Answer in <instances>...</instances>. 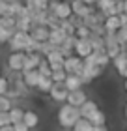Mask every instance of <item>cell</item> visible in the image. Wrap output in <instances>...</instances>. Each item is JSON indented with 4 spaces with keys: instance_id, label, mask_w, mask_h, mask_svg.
<instances>
[{
    "instance_id": "obj_1",
    "label": "cell",
    "mask_w": 127,
    "mask_h": 131,
    "mask_svg": "<svg viewBox=\"0 0 127 131\" xmlns=\"http://www.w3.org/2000/svg\"><path fill=\"white\" fill-rule=\"evenodd\" d=\"M56 118H58V124H60L62 127L69 129V127H73L75 124L80 120V111H78L77 107H71V105L65 103L64 107H60Z\"/></svg>"
},
{
    "instance_id": "obj_2",
    "label": "cell",
    "mask_w": 127,
    "mask_h": 131,
    "mask_svg": "<svg viewBox=\"0 0 127 131\" xmlns=\"http://www.w3.org/2000/svg\"><path fill=\"white\" fill-rule=\"evenodd\" d=\"M30 43H32V38L26 32H15L11 36V39L8 41L9 51H13V52H25L30 47Z\"/></svg>"
},
{
    "instance_id": "obj_3",
    "label": "cell",
    "mask_w": 127,
    "mask_h": 131,
    "mask_svg": "<svg viewBox=\"0 0 127 131\" xmlns=\"http://www.w3.org/2000/svg\"><path fill=\"white\" fill-rule=\"evenodd\" d=\"M82 69H84V62L78 56H75V54L64 60V71L67 75H80Z\"/></svg>"
},
{
    "instance_id": "obj_4",
    "label": "cell",
    "mask_w": 127,
    "mask_h": 131,
    "mask_svg": "<svg viewBox=\"0 0 127 131\" xmlns=\"http://www.w3.org/2000/svg\"><path fill=\"white\" fill-rule=\"evenodd\" d=\"M71 11H73V15L84 19V17H88L90 13L95 11V6H86L82 0H73V2H71Z\"/></svg>"
},
{
    "instance_id": "obj_5",
    "label": "cell",
    "mask_w": 127,
    "mask_h": 131,
    "mask_svg": "<svg viewBox=\"0 0 127 131\" xmlns=\"http://www.w3.org/2000/svg\"><path fill=\"white\" fill-rule=\"evenodd\" d=\"M25 60H26L25 52H9V56H8V68L11 71H22V68H25Z\"/></svg>"
},
{
    "instance_id": "obj_6",
    "label": "cell",
    "mask_w": 127,
    "mask_h": 131,
    "mask_svg": "<svg viewBox=\"0 0 127 131\" xmlns=\"http://www.w3.org/2000/svg\"><path fill=\"white\" fill-rule=\"evenodd\" d=\"M88 101V97H86V92L82 90H75V92H69V96H67V101L65 103L67 105H71V107H77V109H80V107L84 105Z\"/></svg>"
},
{
    "instance_id": "obj_7",
    "label": "cell",
    "mask_w": 127,
    "mask_h": 131,
    "mask_svg": "<svg viewBox=\"0 0 127 131\" xmlns=\"http://www.w3.org/2000/svg\"><path fill=\"white\" fill-rule=\"evenodd\" d=\"M25 54H26V52H25ZM41 62H43V56H41L39 52H30V54H26V60H25V68H22V71H21V73H26V71L38 69Z\"/></svg>"
},
{
    "instance_id": "obj_8",
    "label": "cell",
    "mask_w": 127,
    "mask_h": 131,
    "mask_svg": "<svg viewBox=\"0 0 127 131\" xmlns=\"http://www.w3.org/2000/svg\"><path fill=\"white\" fill-rule=\"evenodd\" d=\"M75 56H78L80 60H84L86 56H90L94 52L92 49V45H90V41L88 39H77V45H75Z\"/></svg>"
},
{
    "instance_id": "obj_9",
    "label": "cell",
    "mask_w": 127,
    "mask_h": 131,
    "mask_svg": "<svg viewBox=\"0 0 127 131\" xmlns=\"http://www.w3.org/2000/svg\"><path fill=\"white\" fill-rule=\"evenodd\" d=\"M49 96H51L52 101H56V103H62V101H67L69 92H67V88H65L64 84H52Z\"/></svg>"
},
{
    "instance_id": "obj_10",
    "label": "cell",
    "mask_w": 127,
    "mask_h": 131,
    "mask_svg": "<svg viewBox=\"0 0 127 131\" xmlns=\"http://www.w3.org/2000/svg\"><path fill=\"white\" fill-rule=\"evenodd\" d=\"M30 38L38 43H47L49 41V28L47 26H32L30 28Z\"/></svg>"
},
{
    "instance_id": "obj_11",
    "label": "cell",
    "mask_w": 127,
    "mask_h": 131,
    "mask_svg": "<svg viewBox=\"0 0 127 131\" xmlns=\"http://www.w3.org/2000/svg\"><path fill=\"white\" fill-rule=\"evenodd\" d=\"M39 79H41V75H39L38 69H32V71L22 73V84H25L26 88H38Z\"/></svg>"
},
{
    "instance_id": "obj_12",
    "label": "cell",
    "mask_w": 127,
    "mask_h": 131,
    "mask_svg": "<svg viewBox=\"0 0 127 131\" xmlns=\"http://www.w3.org/2000/svg\"><path fill=\"white\" fill-rule=\"evenodd\" d=\"M54 15H56L60 21H67L69 17L73 15V11H71V2H67V0L60 2L58 8H56V11H54Z\"/></svg>"
},
{
    "instance_id": "obj_13",
    "label": "cell",
    "mask_w": 127,
    "mask_h": 131,
    "mask_svg": "<svg viewBox=\"0 0 127 131\" xmlns=\"http://www.w3.org/2000/svg\"><path fill=\"white\" fill-rule=\"evenodd\" d=\"M67 38L60 28H52V30H49V43L51 45H54V47H60L64 43V39Z\"/></svg>"
},
{
    "instance_id": "obj_14",
    "label": "cell",
    "mask_w": 127,
    "mask_h": 131,
    "mask_svg": "<svg viewBox=\"0 0 127 131\" xmlns=\"http://www.w3.org/2000/svg\"><path fill=\"white\" fill-rule=\"evenodd\" d=\"M64 86L67 88V92H75V90H80V88H82V81H80L78 75H67V77H65Z\"/></svg>"
},
{
    "instance_id": "obj_15",
    "label": "cell",
    "mask_w": 127,
    "mask_h": 131,
    "mask_svg": "<svg viewBox=\"0 0 127 131\" xmlns=\"http://www.w3.org/2000/svg\"><path fill=\"white\" fill-rule=\"evenodd\" d=\"M22 122H25V126L28 129H34L39 126V116L36 111H25V118H22Z\"/></svg>"
},
{
    "instance_id": "obj_16",
    "label": "cell",
    "mask_w": 127,
    "mask_h": 131,
    "mask_svg": "<svg viewBox=\"0 0 127 131\" xmlns=\"http://www.w3.org/2000/svg\"><path fill=\"white\" fill-rule=\"evenodd\" d=\"M78 111H80V118H86V120H88V118L92 116L95 111H99V107H97V103H95V101L88 99L86 103H84L80 109H78Z\"/></svg>"
},
{
    "instance_id": "obj_17",
    "label": "cell",
    "mask_w": 127,
    "mask_h": 131,
    "mask_svg": "<svg viewBox=\"0 0 127 131\" xmlns=\"http://www.w3.org/2000/svg\"><path fill=\"white\" fill-rule=\"evenodd\" d=\"M0 28L4 32H8L13 36L17 30H15V17H0Z\"/></svg>"
},
{
    "instance_id": "obj_18",
    "label": "cell",
    "mask_w": 127,
    "mask_h": 131,
    "mask_svg": "<svg viewBox=\"0 0 127 131\" xmlns=\"http://www.w3.org/2000/svg\"><path fill=\"white\" fill-rule=\"evenodd\" d=\"M112 64H114V68H116L118 73H120V75H123V71L127 69V54L122 51V52H120V54L112 60Z\"/></svg>"
},
{
    "instance_id": "obj_19",
    "label": "cell",
    "mask_w": 127,
    "mask_h": 131,
    "mask_svg": "<svg viewBox=\"0 0 127 131\" xmlns=\"http://www.w3.org/2000/svg\"><path fill=\"white\" fill-rule=\"evenodd\" d=\"M105 30L107 32H118L120 30V15H112V17H107L105 19Z\"/></svg>"
},
{
    "instance_id": "obj_20",
    "label": "cell",
    "mask_w": 127,
    "mask_h": 131,
    "mask_svg": "<svg viewBox=\"0 0 127 131\" xmlns=\"http://www.w3.org/2000/svg\"><path fill=\"white\" fill-rule=\"evenodd\" d=\"M88 122L92 124L94 127H95V126H105V122H107V116H105V112H103V111H95L94 114L88 118Z\"/></svg>"
},
{
    "instance_id": "obj_21",
    "label": "cell",
    "mask_w": 127,
    "mask_h": 131,
    "mask_svg": "<svg viewBox=\"0 0 127 131\" xmlns=\"http://www.w3.org/2000/svg\"><path fill=\"white\" fill-rule=\"evenodd\" d=\"M22 118H25V109H21V107H13V109L9 111V120H11V126H13V124L22 122Z\"/></svg>"
},
{
    "instance_id": "obj_22",
    "label": "cell",
    "mask_w": 127,
    "mask_h": 131,
    "mask_svg": "<svg viewBox=\"0 0 127 131\" xmlns=\"http://www.w3.org/2000/svg\"><path fill=\"white\" fill-rule=\"evenodd\" d=\"M94 56H95V66H101V68L108 66V62H110V58L107 56V52H105V51H99V52H95V51H94Z\"/></svg>"
},
{
    "instance_id": "obj_23",
    "label": "cell",
    "mask_w": 127,
    "mask_h": 131,
    "mask_svg": "<svg viewBox=\"0 0 127 131\" xmlns=\"http://www.w3.org/2000/svg\"><path fill=\"white\" fill-rule=\"evenodd\" d=\"M92 129H94V126L86 120V118H80V120L73 126V131H92Z\"/></svg>"
},
{
    "instance_id": "obj_24",
    "label": "cell",
    "mask_w": 127,
    "mask_h": 131,
    "mask_svg": "<svg viewBox=\"0 0 127 131\" xmlns=\"http://www.w3.org/2000/svg\"><path fill=\"white\" fill-rule=\"evenodd\" d=\"M65 77H67V73H65L64 69H60V71H52L51 81L54 82V84H64V82H65Z\"/></svg>"
},
{
    "instance_id": "obj_25",
    "label": "cell",
    "mask_w": 127,
    "mask_h": 131,
    "mask_svg": "<svg viewBox=\"0 0 127 131\" xmlns=\"http://www.w3.org/2000/svg\"><path fill=\"white\" fill-rule=\"evenodd\" d=\"M38 71H39V75L43 77V79H51V75H52V69H51V66L45 62V58H43V62L39 64Z\"/></svg>"
},
{
    "instance_id": "obj_26",
    "label": "cell",
    "mask_w": 127,
    "mask_h": 131,
    "mask_svg": "<svg viewBox=\"0 0 127 131\" xmlns=\"http://www.w3.org/2000/svg\"><path fill=\"white\" fill-rule=\"evenodd\" d=\"M13 109V103L8 96H0V112H9Z\"/></svg>"
},
{
    "instance_id": "obj_27",
    "label": "cell",
    "mask_w": 127,
    "mask_h": 131,
    "mask_svg": "<svg viewBox=\"0 0 127 131\" xmlns=\"http://www.w3.org/2000/svg\"><path fill=\"white\" fill-rule=\"evenodd\" d=\"M112 4H114V0H97V2H95V9L101 11V13H105L107 9L112 8Z\"/></svg>"
},
{
    "instance_id": "obj_28",
    "label": "cell",
    "mask_w": 127,
    "mask_h": 131,
    "mask_svg": "<svg viewBox=\"0 0 127 131\" xmlns=\"http://www.w3.org/2000/svg\"><path fill=\"white\" fill-rule=\"evenodd\" d=\"M60 30L65 36H75V26L71 25L69 21H60Z\"/></svg>"
},
{
    "instance_id": "obj_29",
    "label": "cell",
    "mask_w": 127,
    "mask_h": 131,
    "mask_svg": "<svg viewBox=\"0 0 127 131\" xmlns=\"http://www.w3.org/2000/svg\"><path fill=\"white\" fill-rule=\"evenodd\" d=\"M52 84H54V82H52L51 79H43V77H41V79H39V84H38V90H39V92H47V94H49V92H51V88H52Z\"/></svg>"
},
{
    "instance_id": "obj_30",
    "label": "cell",
    "mask_w": 127,
    "mask_h": 131,
    "mask_svg": "<svg viewBox=\"0 0 127 131\" xmlns=\"http://www.w3.org/2000/svg\"><path fill=\"white\" fill-rule=\"evenodd\" d=\"M90 34H92V32H90L88 28L82 25V26H78L77 30H75V38H77V39H88V38H90Z\"/></svg>"
},
{
    "instance_id": "obj_31",
    "label": "cell",
    "mask_w": 127,
    "mask_h": 131,
    "mask_svg": "<svg viewBox=\"0 0 127 131\" xmlns=\"http://www.w3.org/2000/svg\"><path fill=\"white\" fill-rule=\"evenodd\" d=\"M116 41H118V45H127V30L125 28H120V30L116 32Z\"/></svg>"
},
{
    "instance_id": "obj_32",
    "label": "cell",
    "mask_w": 127,
    "mask_h": 131,
    "mask_svg": "<svg viewBox=\"0 0 127 131\" xmlns=\"http://www.w3.org/2000/svg\"><path fill=\"white\" fill-rule=\"evenodd\" d=\"M8 90H9V81L6 79V77L0 75V96H6Z\"/></svg>"
},
{
    "instance_id": "obj_33",
    "label": "cell",
    "mask_w": 127,
    "mask_h": 131,
    "mask_svg": "<svg viewBox=\"0 0 127 131\" xmlns=\"http://www.w3.org/2000/svg\"><path fill=\"white\" fill-rule=\"evenodd\" d=\"M6 126H11L9 112H0V127H6Z\"/></svg>"
},
{
    "instance_id": "obj_34",
    "label": "cell",
    "mask_w": 127,
    "mask_h": 131,
    "mask_svg": "<svg viewBox=\"0 0 127 131\" xmlns=\"http://www.w3.org/2000/svg\"><path fill=\"white\" fill-rule=\"evenodd\" d=\"M49 2L51 0H34V6L38 9H49Z\"/></svg>"
},
{
    "instance_id": "obj_35",
    "label": "cell",
    "mask_w": 127,
    "mask_h": 131,
    "mask_svg": "<svg viewBox=\"0 0 127 131\" xmlns=\"http://www.w3.org/2000/svg\"><path fill=\"white\" fill-rule=\"evenodd\" d=\"M9 39H11V34H8V32H4L2 28H0V45H2V43H8Z\"/></svg>"
},
{
    "instance_id": "obj_36",
    "label": "cell",
    "mask_w": 127,
    "mask_h": 131,
    "mask_svg": "<svg viewBox=\"0 0 127 131\" xmlns=\"http://www.w3.org/2000/svg\"><path fill=\"white\" fill-rule=\"evenodd\" d=\"M13 131H30V129L25 126V122H19V124H13Z\"/></svg>"
},
{
    "instance_id": "obj_37",
    "label": "cell",
    "mask_w": 127,
    "mask_h": 131,
    "mask_svg": "<svg viewBox=\"0 0 127 131\" xmlns=\"http://www.w3.org/2000/svg\"><path fill=\"white\" fill-rule=\"evenodd\" d=\"M120 28H125V30H127V13L120 15Z\"/></svg>"
},
{
    "instance_id": "obj_38",
    "label": "cell",
    "mask_w": 127,
    "mask_h": 131,
    "mask_svg": "<svg viewBox=\"0 0 127 131\" xmlns=\"http://www.w3.org/2000/svg\"><path fill=\"white\" fill-rule=\"evenodd\" d=\"M92 131H108V127H107V126H95Z\"/></svg>"
},
{
    "instance_id": "obj_39",
    "label": "cell",
    "mask_w": 127,
    "mask_h": 131,
    "mask_svg": "<svg viewBox=\"0 0 127 131\" xmlns=\"http://www.w3.org/2000/svg\"><path fill=\"white\" fill-rule=\"evenodd\" d=\"M82 2L86 4V6H95V2H97V0H82Z\"/></svg>"
},
{
    "instance_id": "obj_40",
    "label": "cell",
    "mask_w": 127,
    "mask_h": 131,
    "mask_svg": "<svg viewBox=\"0 0 127 131\" xmlns=\"http://www.w3.org/2000/svg\"><path fill=\"white\" fill-rule=\"evenodd\" d=\"M0 131H13V126H6V127H0Z\"/></svg>"
},
{
    "instance_id": "obj_41",
    "label": "cell",
    "mask_w": 127,
    "mask_h": 131,
    "mask_svg": "<svg viewBox=\"0 0 127 131\" xmlns=\"http://www.w3.org/2000/svg\"><path fill=\"white\" fill-rule=\"evenodd\" d=\"M123 114H125V118H127V105H125V109H123Z\"/></svg>"
},
{
    "instance_id": "obj_42",
    "label": "cell",
    "mask_w": 127,
    "mask_h": 131,
    "mask_svg": "<svg viewBox=\"0 0 127 131\" xmlns=\"http://www.w3.org/2000/svg\"><path fill=\"white\" fill-rule=\"evenodd\" d=\"M123 52H125V54H127V45H123Z\"/></svg>"
},
{
    "instance_id": "obj_43",
    "label": "cell",
    "mask_w": 127,
    "mask_h": 131,
    "mask_svg": "<svg viewBox=\"0 0 127 131\" xmlns=\"http://www.w3.org/2000/svg\"><path fill=\"white\" fill-rule=\"evenodd\" d=\"M123 86H125V92H127V79H125V84H123Z\"/></svg>"
},
{
    "instance_id": "obj_44",
    "label": "cell",
    "mask_w": 127,
    "mask_h": 131,
    "mask_svg": "<svg viewBox=\"0 0 127 131\" xmlns=\"http://www.w3.org/2000/svg\"><path fill=\"white\" fill-rule=\"evenodd\" d=\"M56 2H64V0H56Z\"/></svg>"
},
{
    "instance_id": "obj_45",
    "label": "cell",
    "mask_w": 127,
    "mask_h": 131,
    "mask_svg": "<svg viewBox=\"0 0 127 131\" xmlns=\"http://www.w3.org/2000/svg\"><path fill=\"white\" fill-rule=\"evenodd\" d=\"M67 2H73V0H67Z\"/></svg>"
},
{
    "instance_id": "obj_46",
    "label": "cell",
    "mask_w": 127,
    "mask_h": 131,
    "mask_svg": "<svg viewBox=\"0 0 127 131\" xmlns=\"http://www.w3.org/2000/svg\"><path fill=\"white\" fill-rule=\"evenodd\" d=\"M0 2H4V0H0Z\"/></svg>"
}]
</instances>
